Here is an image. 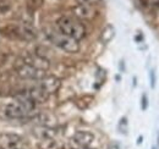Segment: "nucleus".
Here are the masks:
<instances>
[{
	"instance_id": "1",
	"label": "nucleus",
	"mask_w": 159,
	"mask_h": 149,
	"mask_svg": "<svg viewBox=\"0 0 159 149\" xmlns=\"http://www.w3.org/2000/svg\"><path fill=\"white\" fill-rule=\"evenodd\" d=\"M38 114L37 105L22 102V100H14L0 106V119L1 120H33V117Z\"/></svg>"
},
{
	"instance_id": "2",
	"label": "nucleus",
	"mask_w": 159,
	"mask_h": 149,
	"mask_svg": "<svg viewBox=\"0 0 159 149\" xmlns=\"http://www.w3.org/2000/svg\"><path fill=\"white\" fill-rule=\"evenodd\" d=\"M57 29L62 34L72 38L75 40H81L86 37V27L77 19L70 16H61L57 21Z\"/></svg>"
},
{
	"instance_id": "3",
	"label": "nucleus",
	"mask_w": 159,
	"mask_h": 149,
	"mask_svg": "<svg viewBox=\"0 0 159 149\" xmlns=\"http://www.w3.org/2000/svg\"><path fill=\"white\" fill-rule=\"evenodd\" d=\"M45 34H47V38L49 39V42H52L55 47H58L59 49L64 50L65 53L75 54V53L80 52L79 40H75L72 38L62 34L58 29H47Z\"/></svg>"
},
{
	"instance_id": "4",
	"label": "nucleus",
	"mask_w": 159,
	"mask_h": 149,
	"mask_svg": "<svg viewBox=\"0 0 159 149\" xmlns=\"http://www.w3.org/2000/svg\"><path fill=\"white\" fill-rule=\"evenodd\" d=\"M15 100H22V102H28L34 105H38L42 103H45L49 98V95L45 93L43 89H40L37 84L21 89L17 93L14 94Z\"/></svg>"
},
{
	"instance_id": "5",
	"label": "nucleus",
	"mask_w": 159,
	"mask_h": 149,
	"mask_svg": "<svg viewBox=\"0 0 159 149\" xmlns=\"http://www.w3.org/2000/svg\"><path fill=\"white\" fill-rule=\"evenodd\" d=\"M15 72L22 79H28V81H34V82L47 74L45 71H42L31 65H27L21 60H19V62L15 65Z\"/></svg>"
},
{
	"instance_id": "6",
	"label": "nucleus",
	"mask_w": 159,
	"mask_h": 149,
	"mask_svg": "<svg viewBox=\"0 0 159 149\" xmlns=\"http://www.w3.org/2000/svg\"><path fill=\"white\" fill-rule=\"evenodd\" d=\"M0 148L27 149V144L25 139L16 133H4L0 136Z\"/></svg>"
},
{
	"instance_id": "7",
	"label": "nucleus",
	"mask_w": 159,
	"mask_h": 149,
	"mask_svg": "<svg viewBox=\"0 0 159 149\" xmlns=\"http://www.w3.org/2000/svg\"><path fill=\"white\" fill-rule=\"evenodd\" d=\"M36 84L39 87L40 89H43L48 95H50V94L57 93L60 89L61 79L59 77L54 76V74H45L40 79L36 81Z\"/></svg>"
},
{
	"instance_id": "8",
	"label": "nucleus",
	"mask_w": 159,
	"mask_h": 149,
	"mask_svg": "<svg viewBox=\"0 0 159 149\" xmlns=\"http://www.w3.org/2000/svg\"><path fill=\"white\" fill-rule=\"evenodd\" d=\"M94 141V134L89 131H77L70 139L71 149H80L91 147Z\"/></svg>"
},
{
	"instance_id": "9",
	"label": "nucleus",
	"mask_w": 159,
	"mask_h": 149,
	"mask_svg": "<svg viewBox=\"0 0 159 149\" xmlns=\"http://www.w3.org/2000/svg\"><path fill=\"white\" fill-rule=\"evenodd\" d=\"M20 60L27 65H31V66H33L38 70H42V71H45V72L50 67L49 60L45 56L40 55L38 53H27L22 56Z\"/></svg>"
},
{
	"instance_id": "10",
	"label": "nucleus",
	"mask_w": 159,
	"mask_h": 149,
	"mask_svg": "<svg viewBox=\"0 0 159 149\" xmlns=\"http://www.w3.org/2000/svg\"><path fill=\"white\" fill-rule=\"evenodd\" d=\"M12 33L15 36H17L21 39H25V40H32L37 37V32L36 29L30 25V23H22L16 27L12 28Z\"/></svg>"
},
{
	"instance_id": "11",
	"label": "nucleus",
	"mask_w": 159,
	"mask_h": 149,
	"mask_svg": "<svg viewBox=\"0 0 159 149\" xmlns=\"http://www.w3.org/2000/svg\"><path fill=\"white\" fill-rule=\"evenodd\" d=\"M72 14L77 20H93L97 16V11L94 10V7L83 5H77L72 7Z\"/></svg>"
},
{
	"instance_id": "12",
	"label": "nucleus",
	"mask_w": 159,
	"mask_h": 149,
	"mask_svg": "<svg viewBox=\"0 0 159 149\" xmlns=\"http://www.w3.org/2000/svg\"><path fill=\"white\" fill-rule=\"evenodd\" d=\"M34 134L37 136V138L39 141L43 139H57V137L59 136V130L52 126H44L42 125L39 129L34 130Z\"/></svg>"
},
{
	"instance_id": "13",
	"label": "nucleus",
	"mask_w": 159,
	"mask_h": 149,
	"mask_svg": "<svg viewBox=\"0 0 159 149\" xmlns=\"http://www.w3.org/2000/svg\"><path fill=\"white\" fill-rule=\"evenodd\" d=\"M114 36H115V28L111 25H107L100 33V40H102V43L107 44L114 38Z\"/></svg>"
},
{
	"instance_id": "14",
	"label": "nucleus",
	"mask_w": 159,
	"mask_h": 149,
	"mask_svg": "<svg viewBox=\"0 0 159 149\" xmlns=\"http://www.w3.org/2000/svg\"><path fill=\"white\" fill-rule=\"evenodd\" d=\"M40 149H64L58 139H43L39 141Z\"/></svg>"
},
{
	"instance_id": "15",
	"label": "nucleus",
	"mask_w": 159,
	"mask_h": 149,
	"mask_svg": "<svg viewBox=\"0 0 159 149\" xmlns=\"http://www.w3.org/2000/svg\"><path fill=\"white\" fill-rule=\"evenodd\" d=\"M79 2V5H83V6H89V7H94L97 5H99L102 0H76Z\"/></svg>"
},
{
	"instance_id": "16",
	"label": "nucleus",
	"mask_w": 159,
	"mask_h": 149,
	"mask_svg": "<svg viewBox=\"0 0 159 149\" xmlns=\"http://www.w3.org/2000/svg\"><path fill=\"white\" fill-rule=\"evenodd\" d=\"M9 10H10V2L7 0H0V12L5 14Z\"/></svg>"
},
{
	"instance_id": "17",
	"label": "nucleus",
	"mask_w": 159,
	"mask_h": 149,
	"mask_svg": "<svg viewBox=\"0 0 159 149\" xmlns=\"http://www.w3.org/2000/svg\"><path fill=\"white\" fill-rule=\"evenodd\" d=\"M141 108H142V110H147V108H148V98L146 94H143L141 98Z\"/></svg>"
},
{
	"instance_id": "18",
	"label": "nucleus",
	"mask_w": 159,
	"mask_h": 149,
	"mask_svg": "<svg viewBox=\"0 0 159 149\" xmlns=\"http://www.w3.org/2000/svg\"><path fill=\"white\" fill-rule=\"evenodd\" d=\"M154 86H156V77H154V71L152 70L151 71V87L154 88Z\"/></svg>"
},
{
	"instance_id": "19",
	"label": "nucleus",
	"mask_w": 159,
	"mask_h": 149,
	"mask_svg": "<svg viewBox=\"0 0 159 149\" xmlns=\"http://www.w3.org/2000/svg\"><path fill=\"white\" fill-rule=\"evenodd\" d=\"M108 149H122V148H121V146H120L119 143H116V142H113V143H110V144H109Z\"/></svg>"
},
{
	"instance_id": "20",
	"label": "nucleus",
	"mask_w": 159,
	"mask_h": 149,
	"mask_svg": "<svg viewBox=\"0 0 159 149\" xmlns=\"http://www.w3.org/2000/svg\"><path fill=\"white\" fill-rule=\"evenodd\" d=\"M80 149H94V148H91V147H86V148H80Z\"/></svg>"
},
{
	"instance_id": "21",
	"label": "nucleus",
	"mask_w": 159,
	"mask_h": 149,
	"mask_svg": "<svg viewBox=\"0 0 159 149\" xmlns=\"http://www.w3.org/2000/svg\"><path fill=\"white\" fill-rule=\"evenodd\" d=\"M156 147H157V148H159V134H158V144H157Z\"/></svg>"
},
{
	"instance_id": "22",
	"label": "nucleus",
	"mask_w": 159,
	"mask_h": 149,
	"mask_svg": "<svg viewBox=\"0 0 159 149\" xmlns=\"http://www.w3.org/2000/svg\"><path fill=\"white\" fill-rule=\"evenodd\" d=\"M152 149H158V148H157V147H153V148H152Z\"/></svg>"
},
{
	"instance_id": "23",
	"label": "nucleus",
	"mask_w": 159,
	"mask_h": 149,
	"mask_svg": "<svg viewBox=\"0 0 159 149\" xmlns=\"http://www.w3.org/2000/svg\"><path fill=\"white\" fill-rule=\"evenodd\" d=\"M0 149H4V148H0Z\"/></svg>"
},
{
	"instance_id": "24",
	"label": "nucleus",
	"mask_w": 159,
	"mask_h": 149,
	"mask_svg": "<svg viewBox=\"0 0 159 149\" xmlns=\"http://www.w3.org/2000/svg\"><path fill=\"white\" fill-rule=\"evenodd\" d=\"M158 6H159V4H158Z\"/></svg>"
}]
</instances>
